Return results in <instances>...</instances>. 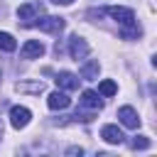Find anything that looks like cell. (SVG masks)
Wrapping results in <instances>:
<instances>
[{
  "instance_id": "obj_1",
  "label": "cell",
  "mask_w": 157,
  "mask_h": 157,
  "mask_svg": "<svg viewBox=\"0 0 157 157\" xmlns=\"http://www.w3.org/2000/svg\"><path fill=\"white\" fill-rule=\"evenodd\" d=\"M27 27H39V29H44V32H54V34H59L61 29H64V20L61 17H49V15H44V17H34Z\"/></svg>"
},
{
  "instance_id": "obj_2",
  "label": "cell",
  "mask_w": 157,
  "mask_h": 157,
  "mask_svg": "<svg viewBox=\"0 0 157 157\" xmlns=\"http://www.w3.org/2000/svg\"><path fill=\"white\" fill-rule=\"evenodd\" d=\"M29 120H32L29 108H25V105H12V108H10V125H12L15 130L27 128V125H29Z\"/></svg>"
},
{
  "instance_id": "obj_3",
  "label": "cell",
  "mask_w": 157,
  "mask_h": 157,
  "mask_svg": "<svg viewBox=\"0 0 157 157\" xmlns=\"http://www.w3.org/2000/svg\"><path fill=\"white\" fill-rule=\"evenodd\" d=\"M103 12H105V15H110V17L115 20V22H120L123 27H125V25H132V22H135V12H132L130 7H118V5H110V7H105Z\"/></svg>"
},
{
  "instance_id": "obj_4",
  "label": "cell",
  "mask_w": 157,
  "mask_h": 157,
  "mask_svg": "<svg viewBox=\"0 0 157 157\" xmlns=\"http://www.w3.org/2000/svg\"><path fill=\"white\" fill-rule=\"evenodd\" d=\"M69 54H71L74 61L86 59V56H88V44H86V39L78 37V34H74V37L69 39Z\"/></svg>"
},
{
  "instance_id": "obj_5",
  "label": "cell",
  "mask_w": 157,
  "mask_h": 157,
  "mask_svg": "<svg viewBox=\"0 0 157 157\" xmlns=\"http://www.w3.org/2000/svg\"><path fill=\"white\" fill-rule=\"evenodd\" d=\"M118 118H120V123H123L125 128H130V130L140 128V115H137V110H135L132 105H123V108H118Z\"/></svg>"
},
{
  "instance_id": "obj_6",
  "label": "cell",
  "mask_w": 157,
  "mask_h": 157,
  "mask_svg": "<svg viewBox=\"0 0 157 157\" xmlns=\"http://www.w3.org/2000/svg\"><path fill=\"white\" fill-rule=\"evenodd\" d=\"M42 54H44V44L39 39H27L22 44V49H20V56L22 59H39Z\"/></svg>"
},
{
  "instance_id": "obj_7",
  "label": "cell",
  "mask_w": 157,
  "mask_h": 157,
  "mask_svg": "<svg viewBox=\"0 0 157 157\" xmlns=\"http://www.w3.org/2000/svg\"><path fill=\"white\" fill-rule=\"evenodd\" d=\"M37 15H42V5L39 2H27V5H20L17 7V17L22 20V25H29Z\"/></svg>"
},
{
  "instance_id": "obj_8",
  "label": "cell",
  "mask_w": 157,
  "mask_h": 157,
  "mask_svg": "<svg viewBox=\"0 0 157 157\" xmlns=\"http://www.w3.org/2000/svg\"><path fill=\"white\" fill-rule=\"evenodd\" d=\"M47 105H49L52 110H64V108H69V105H71V98H69L64 91H54V93H49Z\"/></svg>"
},
{
  "instance_id": "obj_9",
  "label": "cell",
  "mask_w": 157,
  "mask_h": 157,
  "mask_svg": "<svg viewBox=\"0 0 157 157\" xmlns=\"http://www.w3.org/2000/svg\"><path fill=\"white\" fill-rule=\"evenodd\" d=\"M101 137H103L108 145H120V142L125 140V135L120 132L118 125H103V128H101Z\"/></svg>"
},
{
  "instance_id": "obj_10",
  "label": "cell",
  "mask_w": 157,
  "mask_h": 157,
  "mask_svg": "<svg viewBox=\"0 0 157 157\" xmlns=\"http://www.w3.org/2000/svg\"><path fill=\"white\" fill-rule=\"evenodd\" d=\"M54 81H56V86L64 88V91H76V88H78V78H76L71 71H59Z\"/></svg>"
},
{
  "instance_id": "obj_11",
  "label": "cell",
  "mask_w": 157,
  "mask_h": 157,
  "mask_svg": "<svg viewBox=\"0 0 157 157\" xmlns=\"http://www.w3.org/2000/svg\"><path fill=\"white\" fill-rule=\"evenodd\" d=\"M78 103H81L83 108H91V110H101V108H103V101L98 98V93H96V91H83Z\"/></svg>"
},
{
  "instance_id": "obj_12",
  "label": "cell",
  "mask_w": 157,
  "mask_h": 157,
  "mask_svg": "<svg viewBox=\"0 0 157 157\" xmlns=\"http://www.w3.org/2000/svg\"><path fill=\"white\" fill-rule=\"evenodd\" d=\"M98 71H101V64H98V59H93V61H86V64L81 66V78H86V81H93V78H98Z\"/></svg>"
},
{
  "instance_id": "obj_13",
  "label": "cell",
  "mask_w": 157,
  "mask_h": 157,
  "mask_svg": "<svg viewBox=\"0 0 157 157\" xmlns=\"http://www.w3.org/2000/svg\"><path fill=\"white\" fill-rule=\"evenodd\" d=\"M15 88H17L20 93H42V91H44V83H42V81H32V83H29V81H20Z\"/></svg>"
},
{
  "instance_id": "obj_14",
  "label": "cell",
  "mask_w": 157,
  "mask_h": 157,
  "mask_svg": "<svg viewBox=\"0 0 157 157\" xmlns=\"http://www.w3.org/2000/svg\"><path fill=\"white\" fill-rule=\"evenodd\" d=\"M98 93H101V96H105V98H110V96H115V93H118V86H115L110 78H105V81H101V83H98Z\"/></svg>"
},
{
  "instance_id": "obj_15",
  "label": "cell",
  "mask_w": 157,
  "mask_h": 157,
  "mask_svg": "<svg viewBox=\"0 0 157 157\" xmlns=\"http://www.w3.org/2000/svg\"><path fill=\"white\" fill-rule=\"evenodd\" d=\"M0 49H2V52H15V49H17L15 37L7 34V32H0Z\"/></svg>"
},
{
  "instance_id": "obj_16",
  "label": "cell",
  "mask_w": 157,
  "mask_h": 157,
  "mask_svg": "<svg viewBox=\"0 0 157 157\" xmlns=\"http://www.w3.org/2000/svg\"><path fill=\"white\" fill-rule=\"evenodd\" d=\"M152 142H150V137H145V135H137V137H132L130 140V147L132 150H147Z\"/></svg>"
},
{
  "instance_id": "obj_17",
  "label": "cell",
  "mask_w": 157,
  "mask_h": 157,
  "mask_svg": "<svg viewBox=\"0 0 157 157\" xmlns=\"http://www.w3.org/2000/svg\"><path fill=\"white\" fill-rule=\"evenodd\" d=\"M120 34H123V39H135V37H140V27H137L135 22H132V25H125Z\"/></svg>"
},
{
  "instance_id": "obj_18",
  "label": "cell",
  "mask_w": 157,
  "mask_h": 157,
  "mask_svg": "<svg viewBox=\"0 0 157 157\" xmlns=\"http://www.w3.org/2000/svg\"><path fill=\"white\" fill-rule=\"evenodd\" d=\"M52 2H54V5H71L74 0H52Z\"/></svg>"
},
{
  "instance_id": "obj_19",
  "label": "cell",
  "mask_w": 157,
  "mask_h": 157,
  "mask_svg": "<svg viewBox=\"0 0 157 157\" xmlns=\"http://www.w3.org/2000/svg\"><path fill=\"white\" fill-rule=\"evenodd\" d=\"M81 152H83L81 147H71V150H69V155H81Z\"/></svg>"
},
{
  "instance_id": "obj_20",
  "label": "cell",
  "mask_w": 157,
  "mask_h": 157,
  "mask_svg": "<svg viewBox=\"0 0 157 157\" xmlns=\"http://www.w3.org/2000/svg\"><path fill=\"white\" fill-rule=\"evenodd\" d=\"M2 130H5V128H2V123H0V137H2Z\"/></svg>"
}]
</instances>
